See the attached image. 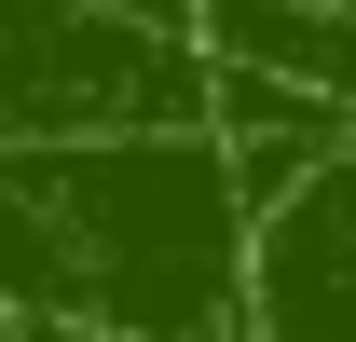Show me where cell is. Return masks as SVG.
<instances>
[{
    "label": "cell",
    "instance_id": "1",
    "mask_svg": "<svg viewBox=\"0 0 356 342\" xmlns=\"http://www.w3.org/2000/svg\"><path fill=\"white\" fill-rule=\"evenodd\" d=\"M261 206L206 124L0 151V315L124 342H247Z\"/></svg>",
    "mask_w": 356,
    "mask_h": 342
},
{
    "label": "cell",
    "instance_id": "2",
    "mask_svg": "<svg viewBox=\"0 0 356 342\" xmlns=\"http://www.w3.org/2000/svg\"><path fill=\"white\" fill-rule=\"evenodd\" d=\"M137 124H206V55L178 28H124L96 0H0V151Z\"/></svg>",
    "mask_w": 356,
    "mask_h": 342
},
{
    "label": "cell",
    "instance_id": "3",
    "mask_svg": "<svg viewBox=\"0 0 356 342\" xmlns=\"http://www.w3.org/2000/svg\"><path fill=\"white\" fill-rule=\"evenodd\" d=\"M247 342H356V137L261 219Z\"/></svg>",
    "mask_w": 356,
    "mask_h": 342
},
{
    "label": "cell",
    "instance_id": "4",
    "mask_svg": "<svg viewBox=\"0 0 356 342\" xmlns=\"http://www.w3.org/2000/svg\"><path fill=\"white\" fill-rule=\"evenodd\" d=\"M192 55L206 69H261L274 96H302L356 137V14L343 0H192Z\"/></svg>",
    "mask_w": 356,
    "mask_h": 342
},
{
    "label": "cell",
    "instance_id": "5",
    "mask_svg": "<svg viewBox=\"0 0 356 342\" xmlns=\"http://www.w3.org/2000/svg\"><path fill=\"white\" fill-rule=\"evenodd\" d=\"M14 342H124V329H14Z\"/></svg>",
    "mask_w": 356,
    "mask_h": 342
},
{
    "label": "cell",
    "instance_id": "6",
    "mask_svg": "<svg viewBox=\"0 0 356 342\" xmlns=\"http://www.w3.org/2000/svg\"><path fill=\"white\" fill-rule=\"evenodd\" d=\"M0 342H14V315H0Z\"/></svg>",
    "mask_w": 356,
    "mask_h": 342
},
{
    "label": "cell",
    "instance_id": "7",
    "mask_svg": "<svg viewBox=\"0 0 356 342\" xmlns=\"http://www.w3.org/2000/svg\"><path fill=\"white\" fill-rule=\"evenodd\" d=\"M343 14H356V0H343Z\"/></svg>",
    "mask_w": 356,
    "mask_h": 342
}]
</instances>
